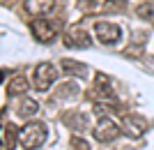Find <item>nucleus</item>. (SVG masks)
<instances>
[{"mask_svg": "<svg viewBox=\"0 0 154 150\" xmlns=\"http://www.w3.org/2000/svg\"><path fill=\"white\" fill-rule=\"evenodd\" d=\"M48 127L44 123H28L23 129H19V143L26 150H37L48 136Z\"/></svg>", "mask_w": 154, "mask_h": 150, "instance_id": "f257e3e1", "label": "nucleus"}, {"mask_svg": "<svg viewBox=\"0 0 154 150\" xmlns=\"http://www.w3.org/2000/svg\"><path fill=\"white\" fill-rule=\"evenodd\" d=\"M58 78V69L51 62H39L35 67V88L37 90H48Z\"/></svg>", "mask_w": 154, "mask_h": 150, "instance_id": "f03ea898", "label": "nucleus"}, {"mask_svg": "<svg viewBox=\"0 0 154 150\" xmlns=\"http://www.w3.org/2000/svg\"><path fill=\"white\" fill-rule=\"evenodd\" d=\"M92 134H94V139L99 141V143H110V141H115L117 134H120V127H117L110 118L101 116V120L94 125V129H92Z\"/></svg>", "mask_w": 154, "mask_h": 150, "instance_id": "7ed1b4c3", "label": "nucleus"}, {"mask_svg": "<svg viewBox=\"0 0 154 150\" xmlns=\"http://www.w3.org/2000/svg\"><path fill=\"white\" fill-rule=\"evenodd\" d=\"M62 42H64L67 49H88V46L92 44V39L88 37V33H85L83 26H71L69 30L64 33Z\"/></svg>", "mask_w": 154, "mask_h": 150, "instance_id": "20e7f679", "label": "nucleus"}, {"mask_svg": "<svg viewBox=\"0 0 154 150\" xmlns=\"http://www.w3.org/2000/svg\"><path fill=\"white\" fill-rule=\"evenodd\" d=\"M94 35L103 44H115L117 39L122 37V28L115 26V23H108V21H97L94 23Z\"/></svg>", "mask_w": 154, "mask_h": 150, "instance_id": "39448f33", "label": "nucleus"}, {"mask_svg": "<svg viewBox=\"0 0 154 150\" xmlns=\"http://www.w3.org/2000/svg\"><path fill=\"white\" fill-rule=\"evenodd\" d=\"M30 33L32 37L37 39V42H42V44H48V42H53V37H55V28L48 23L46 19H32L30 21Z\"/></svg>", "mask_w": 154, "mask_h": 150, "instance_id": "423d86ee", "label": "nucleus"}, {"mask_svg": "<svg viewBox=\"0 0 154 150\" xmlns=\"http://www.w3.org/2000/svg\"><path fill=\"white\" fill-rule=\"evenodd\" d=\"M122 132L127 134V136H131V139H138V136H143V132H145V120L143 118H138V116H124L122 118Z\"/></svg>", "mask_w": 154, "mask_h": 150, "instance_id": "0eeeda50", "label": "nucleus"}, {"mask_svg": "<svg viewBox=\"0 0 154 150\" xmlns=\"http://www.w3.org/2000/svg\"><path fill=\"white\" fill-rule=\"evenodd\" d=\"M23 7L30 16H46L48 12L55 9V0H26Z\"/></svg>", "mask_w": 154, "mask_h": 150, "instance_id": "6e6552de", "label": "nucleus"}, {"mask_svg": "<svg viewBox=\"0 0 154 150\" xmlns=\"http://www.w3.org/2000/svg\"><path fill=\"white\" fill-rule=\"evenodd\" d=\"M60 67H62L64 74H71V76H78V78H85L88 76V67L83 62H76L71 58H62L60 60Z\"/></svg>", "mask_w": 154, "mask_h": 150, "instance_id": "1a4fd4ad", "label": "nucleus"}, {"mask_svg": "<svg viewBox=\"0 0 154 150\" xmlns=\"http://www.w3.org/2000/svg\"><path fill=\"white\" fill-rule=\"evenodd\" d=\"M7 95H21V92H28V78L23 74H16V76L9 78V83L5 85Z\"/></svg>", "mask_w": 154, "mask_h": 150, "instance_id": "9d476101", "label": "nucleus"}, {"mask_svg": "<svg viewBox=\"0 0 154 150\" xmlns=\"http://www.w3.org/2000/svg\"><path fill=\"white\" fill-rule=\"evenodd\" d=\"M37 109H39V104H37V102H35L32 97H23V99H21V104H19V111H16V113H19L21 118H26V120H28V118H32L35 113H37Z\"/></svg>", "mask_w": 154, "mask_h": 150, "instance_id": "9b49d317", "label": "nucleus"}, {"mask_svg": "<svg viewBox=\"0 0 154 150\" xmlns=\"http://www.w3.org/2000/svg\"><path fill=\"white\" fill-rule=\"evenodd\" d=\"M16 141H19L16 127H14V125H5V127H2V145H5V150H14Z\"/></svg>", "mask_w": 154, "mask_h": 150, "instance_id": "f8f14e48", "label": "nucleus"}, {"mask_svg": "<svg viewBox=\"0 0 154 150\" xmlns=\"http://www.w3.org/2000/svg\"><path fill=\"white\" fill-rule=\"evenodd\" d=\"M62 123H67V125L71 127V129L81 132V129H85L88 120H85V116H83V113H67V116H62Z\"/></svg>", "mask_w": 154, "mask_h": 150, "instance_id": "ddd939ff", "label": "nucleus"}, {"mask_svg": "<svg viewBox=\"0 0 154 150\" xmlns=\"http://www.w3.org/2000/svg\"><path fill=\"white\" fill-rule=\"evenodd\" d=\"M78 85L76 83H62L58 88V99H74V97H78Z\"/></svg>", "mask_w": 154, "mask_h": 150, "instance_id": "4468645a", "label": "nucleus"}, {"mask_svg": "<svg viewBox=\"0 0 154 150\" xmlns=\"http://www.w3.org/2000/svg\"><path fill=\"white\" fill-rule=\"evenodd\" d=\"M138 16L140 19H147V21H154V0H145L143 5H138Z\"/></svg>", "mask_w": 154, "mask_h": 150, "instance_id": "2eb2a0df", "label": "nucleus"}, {"mask_svg": "<svg viewBox=\"0 0 154 150\" xmlns=\"http://www.w3.org/2000/svg\"><path fill=\"white\" fill-rule=\"evenodd\" d=\"M101 9L103 12H124L127 9V0H108V2H103Z\"/></svg>", "mask_w": 154, "mask_h": 150, "instance_id": "dca6fc26", "label": "nucleus"}, {"mask_svg": "<svg viewBox=\"0 0 154 150\" xmlns=\"http://www.w3.org/2000/svg\"><path fill=\"white\" fill-rule=\"evenodd\" d=\"M78 7H81V9H88V7H94V2H90V0H81Z\"/></svg>", "mask_w": 154, "mask_h": 150, "instance_id": "f3484780", "label": "nucleus"}]
</instances>
